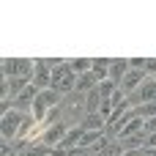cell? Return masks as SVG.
<instances>
[{
  "instance_id": "6da1fadb",
  "label": "cell",
  "mask_w": 156,
  "mask_h": 156,
  "mask_svg": "<svg viewBox=\"0 0 156 156\" xmlns=\"http://www.w3.org/2000/svg\"><path fill=\"white\" fill-rule=\"evenodd\" d=\"M52 88L63 96L69 90H77V74L71 71L69 63H60L58 69H52Z\"/></svg>"
},
{
  "instance_id": "7a4b0ae2",
  "label": "cell",
  "mask_w": 156,
  "mask_h": 156,
  "mask_svg": "<svg viewBox=\"0 0 156 156\" xmlns=\"http://www.w3.org/2000/svg\"><path fill=\"white\" fill-rule=\"evenodd\" d=\"M22 115L16 112V110H8V112H3V123H0V134H3V143H11L14 140V134L22 129Z\"/></svg>"
},
{
  "instance_id": "3957f363",
  "label": "cell",
  "mask_w": 156,
  "mask_h": 156,
  "mask_svg": "<svg viewBox=\"0 0 156 156\" xmlns=\"http://www.w3.org/2000/svg\"><path fill=\"white\" fill-rule=\"evenodd\" d=\"M66 134H69V129H66V123H52V126L47 129V134H44V145L55 151V145H60Z\"/></svg>"
},
{
  "instance_id": "277c9868",
  "label": "cell",
  "mask_w": 156,
  "mask_h": 156,
  "mask_svg": "<svg viewBox=\"0 0 156 156\" xmlns=\"http://www.w3.org/2000/svg\"><path fill=\"white\" fill-rule=\"evenodd\" d=\"M129 74V60H123V58H115L112 63H110V74H107V80H112L118 88H121V82H123V77Z\"/></svg>"
},
{
  "instance_id": "5b68a950",
  "label": "cell",
  "mask_w": 156,
  "mask_h": 156,
  "mask_svg": "<svg viewBox=\"0 0 156 156\" xmlns=\"http://www.w3.org/2000/svg\"><path fill=\"white\" fill-rule=\"evenodd\" d=\"M148 80V74L145 71H137V69H129V74L123 77V82H121V90L123 93H129V90H134V88H143V82Z\"/></svg>"
},
{
  "instance_id": "8992f818",
  "label": "cell",
  "mask_w": 156,
  "mask_h": 156,
  "mask_svg": "<svg viewBox=\"0 0 156 156\" xmlns=\"http://www.w3.org/2000/svg\"><path fill=\"white\" fill-rule=\"evenodd\" d=\"M33 85H36L38 90H47V88H52V69H47V66H44V60H38V69H36Z\"/></svg>"
},
{
  "instance_id": "52a82bcc",
  "label": "cell",
  "mask_w": 156,
  "mask_h": 156,
  "mask_svg": "<svg viewBox=\"0 0 156 156\" xmlns=\"http://www.w3.org/2000/svg\"><path fill=\"white\" fill-rule=\"evenodd\" d=\"M143 132H145V121H143L140 115H134V118L123 126V132H121L118 137H121V140H126V137H134V134H143Z\"/></svg>"
},
{
  "instance_id": "ba28073f",
  "label": "cell",
  "mask_w": 156,
  "mask_h": 156,
  "mask_svg": "<svg viewBox=\"0 0 156 156\" xmlns=\"http://www.w3.org/2000/svg\"><path fill=\"white\" fill-rule=\"evenodd\" d=\"M99 82H101V80H99L93 71H88V74L77 77V90H88V93H90L93 88H99Z\"/></svg>"
},
{
  "instance_id": "9c48e42d",
  "label": "cell",
  "mask_w": 156,
  "mask_h": 156,
  "mask_svg": "<svg viewBox=\"0 0 156 156\" xmlns=\"http://www.w3.org/2000/svg\"><path fill=\"white\" fill-rule=\"evenodd\" d=\"M38 93H41V90H38V88H36V85L30 82V85H27V88H25V90H22V93H19V96L14 99V107H19V104H33Z\"/></svg>"
},
{
  "instance_id": "30bf717a",
  "label": "cell",
  "mask_w": 156,
  "mask_h": 156,
  "mask_svg": "<svg viewBox=\"0 0 156 156\" xmlns=\"http://www.w3.org/2000/svg\"><path fill=\"white\" fill-rule=\"evenodd\" d=\"M140 101L143 104H148V101H156V80H145L143 82V88H140Z\"/></svg>"
},
{
  "instance_id": "8fae6325",
  "label": "cell",
  "mask_w": 156,
  "mask_h": 156,
  "mask_svg": "<svg viewBox=\"0 0 156 156\" xmlns=\"http://www.w3.org/2000/svg\"><path fill=\"white\" fill-rule=\"evenodd\" d=\"M101 101H104V99H101V93H99V88H93V90L88 93V101H85V112H88V115H93V112H99V110H101Z\"/></svg>"
},
{
  "instance_id": "7c38bea8",
  "label": "cell",
  "mask_w": 156,
  "mask_h": 156,
  "mask_svg": "<svg viewBox=\"0 0 156 156\" xmlns=\"http://www.w3.org/2000/svg\"><path fill=\"white\" fill-rule=\"evenodd\" d=\"M82 134H85V129H69V134L63 137V143H60L58 148H66V151H71L77 143H82Z\"/></svg>"
},
{
  "instance_id": "4fadbf2b",
  "label": "cell",
  "mask_w": 156,
  "mask_h": 156,
  "mask_svg": "<svg viewBox=\"0 0 156 156\" xmlns=\"http://www.w3.org/2000/svg\"><path fill=\"white\" fill-rule=\"evenodd\" d=\"M143 143L148 145V134H145V132H143V134H134V137H126V140H121V148L129 154V151H137Z\"/></svg>"
},
{
  "instance_id": "5bb4252c",
  "label": "cell",
  "mask_w": 156,
  "mask_h": 156,
  "mask_svg": "<svg viewBox=\"0 0 156 156\" xmlns=\"http://www.w3.org/2000/svg\"><path fill=\"white\" fill-rule=\"evenodd\" d=\"M19 77V60L16 58H5L3 60V80H14Z\"/></svg>"
},
{
  "instance_id": "9a60e30c",
  "label": "cell",
  "mask_w": 156,
  "mask_h": 156,
  "mask_svg": "<svg viewBox=\"0 0 156 156\" xmlns=\"http://www.w3.org/2000/svg\"><path fill=\"white\" fill-rule=\"evenodd\" d=\"M110 63H112L110 58H96V60H93V69H90V71H93L99 80H107V74H110Z\"/></svg>"
},
{
  "instance_id": "2e32d148",
  "label": "cell",
  "mask_w": 156,
  "mask_h": 156,
  "mask_svg": "<svg viewBox=\"0 0 156 156\" xmlns=\"http://www.w3.org/2000/svg\"><path fill=\"white\" fill-rule=\"evenodd\" d=\"M69 66H71V71H74L77 77H82V74H88V71L93 69V60H88V58H77V60H71Z\"/></svg>"
},
{
  "instance_id": "e0dca14e",
  "label": "cell",
  "mask_w": 156,
  "mask_h": 156,
  "mask_svg": "<svg viewBox=\"0 0 156 156\" xmlns=\"http://www.w3.org/2000/svg\"><path fill=\"white\" fill-rule=\"evenodd\" d=\"M38 101H41L44 107H55V104L60 101V93H58L55 88H47V90H41V93H38Z\"/></svg>"
},
{
  "instance_id": "ac0fdd59",
  "label": "cell",
  "mask_w": 156,
  "mask_h": 156,
  "mask_svg": "<svg viewBox=\"0 0 156 156\" xmlns=\"http://www.w3.org/2000/svg\"><path fill=\"white\" fill-rule=\"evenodd\" d=\"M104 123H107V121H104L99 112H93V115H88V118H85V126H82V129H85V132H101V129H104Z\"/></svg>"
},
{
  "instance_id": "d6986e66",
  "label": "cell",
  "mask_w": 156,
  "mask_h": 156,
  "mask_svg": "<svg viewBox=\"0 0 156 156\" xmlns=\"http://www.w3.org/2000/svg\"><path fill=\"white\" fill-rule=\"evenodd\" d=\"M115 90H118V85H115L112 80H101V82H99V93H101V99H110Z\"/></svg>"
},
{
  "instance_id": "ffe728a7",
  "label": "cell",
  "mask_w": 156,
  "mask_h": 156,
  "mask_svg": "<svg viewBox=\"0 0 156 156\" xmlns=\"http://www.w3.org/2000/svg\"><path fill=\"white\" fill-rule=\"evenodd\" d=\"M101 137H104L101 132H85V134H82V143H80V145H88V143H99Z\"/></svg>"
},
{
  "instance_id": "44dd1931",
  "label": "cell",
  "mask_w": 156,
  "mask_h": 156,
  "mask_svg": "<svg viewBox=\"0 0 156 156\" xmlns=\"http://www.w3.org/2000/svg\"><path fill=\"white\" fill-rule=\"evenodd\" d=\"M145 134H156V118H148L145 121Z\"/></svg>"
},
{
  "instance_id": "7402d4cb",
  "label": "cell",
  "mask_w": 156,
  "mask_h": 156,
  "mask_svg": "<svg viewBox=\"0 0 156 156\" xmlns=\"http://www.w3.org/2000/svg\"><path fill=\"white\" fill-rule=\"evenodd\" d=\"M145 74H156V60H154V58L145 63Z\"/></svg>"
},
{
  "instance_id": "603a6c76",
  "label": "cell",
  "mask_w": 156,
  "mask_h": 156,
  "mask_svg": "<svg viewBox=\"0 0 156 156\" xmlns=\"http://www.w3.org/2000/svg\"><path fill=\"white\" fill-rule=\"evenodd\" d=\"M148 148H156V134H148Z\"/></svg>"
},
{
  "instance_id": "cb8c5ba5",
  "label": "cell",
  "mask_w": 156,
  "mask_h": 156,
  "mask_svg": "<svg viewBox=\"0 0 156 156\" xmlns=\"http://www.w3.org/2000/svg\"><path fill=\"white\" fill-rule=\"evenodd\" d=\"M154 80H156V77H154Z\"/></svg>"
}]
</instances>
